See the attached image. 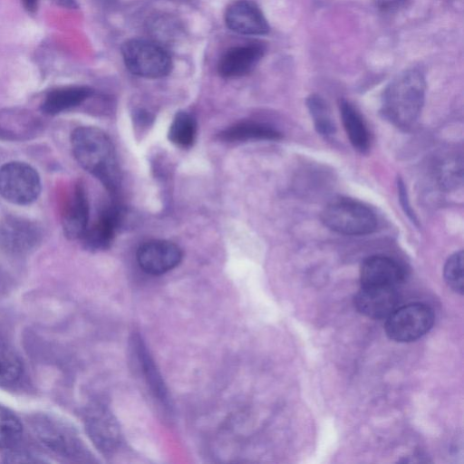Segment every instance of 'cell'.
<instances>
[{
    "mask_svg": "<svg viewBox=\"0 0 464 464\" xmlns=\"http://www.w3.org/2000/svg\"><path fill=\"white\" fill-rule=\"evenodd\" d=\"M23 362L9 345L0 342V386H13L22 378Z\"/></svg>",
    "mask_w": 464,
    "mask_h": 464,
    "instance_id": "obj_22",
    "label": "cell"
},
{
    "mask_svg": "<svg viewBox=\"0 0 464 464\" xmlns=\"http://www.w3.org/2000/svg\"><path fill=\"white\" fill-rule=\"evenodd\" d=\"M23 426L20 420L8 409L0 406V449L14 448L20 441Z\"/></svg>",
    "mask_w": 464,
    "mask_h": 464,
    "instance_id": "obj_24",
    "label": "cell"
},
{
    "mask_svg": "<svg viewBox=\"0 0 464 464\" xmlns=\"http://www.w3.org/2000/svg\"><path fill=\"white\" fill-rule=\"evenodd\" d=\"M121 55L126 68L131 73L143 78L165 77L173 66L169 53L154 40H127L121 46Z\"/></svg>",
    "mask_w": 464,
    "mask_h": 464,
    "instance_id": "obj_3",
    "label": "cell"
},
{
    "mask_svg": "<svg viewBox=\"0 0 464 464\" xmlns=\"http://www.w3.org/2000/svg\"><path fill=\"white\" fill-rule=\"evenodd\" d=\"M321 218L331 230L343 235H367L377 227L374 212L362 203L349 198L330 202L323 210Z\"/></svg>",
    "mask_w": 464,
    "mask_h": 464,
    "instance_id": "obj_4",
    "label": "cell"
},
{
    "mask_svg": "<svg viewBox=\"0 0 464 464\" xmlns=\"http://www.w3.org/2000/svg\"><path fill=\"white\" fill-rule=\"evenodd\" d=\"M339 109L350 142L356 150L365 153L370 148L371 139L362 115L352 103L345 100L340 102Z\"/></svg>",
    "mask_w": 464,
    "mask_h": 464,
    "instance_id": "obj_19",
    "label": "cell"
},
{
    "mask_svg": "<svg viewBox=\"0 0 464 464\" xmlns=\"http://www.w3.org/2000/svg\"><path fill=\"white\" fill-rule=\"evenodd\" d=\"M220 140L236 142L247 140H275L281 138V133L266 123L245 121L235 123L220 131Z\"/></svg>",
    "mask_w": 464,
    "mask_h": 464,
    "instance_id": "obj_20",
    "label": "cell"
},
{
    "mask_svg": "<svg viewBox=\"0 0 464 464\" xmlns=\"http://www.w3.org/2000/svg\"><path fill=\"white\" fill-rule=\"evenodd\" d=\"M93 94V90L83 85L63 86L50 91L43 100L40 110L49 116L57 115L81 105Z\"/></svg>",
    "mask_w": 464,
    "mask_h": 464,
    "instance_id": "obj_17",
    "label": "cell"
},
{
    "mask_svg": "<svg viewBox=\"0 0 464 464\" xmlns=\"http://www.w3.org/2000/svg\"><path fill=\"white\" fill-rule=\"evenodd\" d=\"M396 287L362 286L354 296L359 313L372 319L387 318L398 306Z\"/></svg>",
    "mask_w": 464,
    "mask_h": 464,
    "instance_id": "obj_14",
    "label": "cell"
},
{
    "mask_svg": "<svg viewBox=\"0 0 464 464\" xmlns=\"http://www.w3.org/2000/svg\"><path fill=\"white\" fill-rule=\"evenodd\" d=\"M88 430L97 447L103 452H112L121 442L120 427L105 409L94 410L88 419Z\"/></svg>",
    "mask_w": 464,
    "mask_h": 464,
    "instance_id": "obj_16",
    "label": "cell"
},
{
    "mask_svg": "<svg viewBox=\"0 0 464 464\" xmlns=\"http://www.w3.org/2000/svg\"><path fill=\"white\" fill-rule=\"evenodd\" d=\"M72 153L79 165L95 177L111 198H118L121 176L114 145L102 130L81 126L71 135Z\"/></svg>",
    "mask_w": 464,
    "mask_h": 464,
    "instance_id": "obj_1",
    "label": "cell"
},
{
    "mask_svg": "<svg viewBox=\"0 0 464 464\" xmlns=\"http://www.w3.org/2000/svg\"><path fill=\"white\" fill-rule=\"evenodd\" d=\"M21 1L23 3L24 9L28 13H30V14L35 13V11L37 10L39 0H21Z\"/></svg>",
    "mask_w": 464,
    "mask_h": 464,
    "instance_id": "obj_28",
    "label": "cell"
},
{
    "mask_svg": "<svg viewBox=\"0 0 464 464\" xmlns=\"http://www.w3.org/2000/svg\"><path fill=\"white\" fill-rule=\"evenodd\" d=\"M434 323L433 310L422 303H411L397 307L385 323L387 336L396 342L406 343L415 341L432 327Z\"/></svg>",
    "mask_w": 464,
    "mask_h": 464,
    "instance_id": "obj_6",
    "label": "cell"
},
{
    "mask_svg": "<svg viewBox=\"0 0 464 464\" xmlns=\"http://www.w3.org/2000/svg\"><path fill=\"white\" fill-rule=\"evenodd\" d=\"M41 190L40 175L28 163L9 161L0 167V195L6 201L29 205L38 198Z\"/></svg>",
    "mask_w": 464,
    "mask_h": 464,
    "instance_id": "obj_5",
    "label": "cell"
},
{
    "mask_svg": "<svg viewBox=\"0 0 464 464\" xmlns=\"http://www.w3.org/2000/svg\"><path fill=\"white\" fill-rule=\"evenodd\" d=\"M443 275L449 287L455 293L463 294V252L458 251L449 256Z\"/></svg>",
    "mask_w": 464,
    "mask_h": 464,
    "instance_id": "obj_25",
    "label": "cell"
},
{
    "mask_svg": "<svg viewBox=\"0 0 464 464\" xmlns=\"http://www.w3.org/2000/svg\"><path fill=\"white\" fill-rule=\"evenodd\" d=\"M136 256L138 264L144 272L160 276L179 266L182 259V251L173 242L153 239L140 245Z\"/></svg>",
    "mask_w": 464,
    "mask_h": 464,
    "instance_id": "obj_8",
    "label": "cell"
},
{
    "mask_svg": "<svg viewBox=\"0 0 464 464\" xmlns=\"http://www.w3.org/2000/svg\"><path fill=\"white\" fill-rule=\"evenodd\" d=\"M90 207L85 188L77 182L65 199L61 214L64 236L72 240L82 239L89 227Z\"/></svg>",
    "mask_w": 464,
    "mask_h": 464,
    "instance_id": "obj_10",
    "label": "cell"
},
{
    "mask_svg": "<svg viewBox=\"0 0 464 464\" xmlns=\"http://www.w3.org/2000/svg\"><path fill=\"white\" fill-rule=\"evenodd\" d=\"M227 26L245 35H263L269 24L260 8L250 0H237L230 4L225 13Z\"/></svg>",
    "mask_w": 464,
    "mask_h": 464,
    "instance_id": "obj_12",
    "label": "cell"
},
{
    "mask_svg": "<svg viewBox=\"0 0 464 464\" xmlns=\"http://www.w3.org/2000/svg\"><path fill=\"white\" fill-rule=\"evenodd\" d=\"M406 0H375L376 6L385 12L393 11L404 4Z\"/></svg>",
    "mask_w": 464,
    "mask_h": 464,
    "instance_id": "obj_27",
    "label": "cell"
},
{
    "mask_svg": "<svg viewBox=\"0 0 464 464\" xmlns=\"http://www.w3.org/2000/svg\"><path fill=\"white\" fill-rule=\"evenodd\" d=\"M57 4L67 7H75L76 3L74 0H55Z\"/></svg>",
    "mask_w": 464,
    "mask_h": 464,
    "instance_id": "obj_29",
    "label": "cell"
},
{
    "mask_svg": "<svg viewBox=\"0 0 464 464\" xmlns=\"http://www.w3.org/2000/svg\"><path fill=\"white\" fill-rule=\"evenodd\" d=\"M122 216V207L117 198H111V202L102 208L98 218L88 227L82 237L85 247L92 251L108 249L113 242Z\"/></svg>",
    "mask_w": 464,
    "mask_h": 464,
    "instance_id": "obj_9",
    "label": "cell"
},
{
    "mask_svg": "<svg viewBox=\"0 0 464 464\" xmlns=\"http://www.w3.org/2000/svg\"><path fill=\"white\" fill-rule=\"evenodd\" d=\"M306 105L317 132L324 137L333 135L335 126L324 100L313 94L306 100Z\"/></svg>",
    "mask_w": 464,
    "mask_h": 464,
    "instance_id": "obj_23",
    "label": "cell"
},
{
    "mask_svg": "<svg viewBox=\"0 0 464 464\" xmlns=\"http://www.w3.org/2000/svg\"><path fill=\"white\" fill-rule=\"evenodd\" d=\"M42 239L43 229L34 221L17 216H6L0 220V248L10 255H25Z\"/></svg>",
    "mask_w": 464,
    "mask_h": 464,
    "instance_id": "obj_7",
    "label": "cell"
},
{
    "mask_svg": "<svg viewBox=\"0 0 464 464\" xmlns=\"http://www.w3.org/2000/svg\"><path fill=\"white\" fill-rule=\"evenodd\" d=\"M405 278L403 267L384 256H373L363 261L360 270L362 286L396 287Z\"/></svg>",
    "mask_w": 464,
    "mask_h": 464,
    "instance_id": "obj_15",
    "label": "cell"
},
{
    "mask_svg": "<svg viewBox=\"0 0 464 464\" xmlns=\"http://www.w3.org/2000/svg\"><path fill=\"white\" fill-rule=\"evenodd\" d=\"M43 119L32 111L17 109L0 110V140L26 141L44 130Z\"/></svg>",
    "mask_w": 464,
    "mask_h": 464,
    "instance_id": "obj_11",
    "label": "cell"
},
{
    "mask_svg": "<svg viewBox=\"0 0 464 464\" xmlns=\"http://www.w3.org/2000/svg\"><path fill=\"white\" fill-rule=\"evenodd\" d=\"M426 83L423 74L416 69L398 74L386 86L381 111L394 126L407 130L418 120L425 99Z\"/></svg>",
    "mask_w": 464,
    "mask_h": 464,
    "instance_id": "obj_2",
    "label": "cell"
},
{
    "mask_svg": "<svg viewBox=\"0 0 464 464\" xmlns=\"http://www.w3.org/2000/svg\"><path fill=\"white\" fill-rule=\"evenodd\" d=\"M131 349L136 354L144 378L155 397L163 404L169 405L168 391L163 379L155 365L144 342L139 334L133 335Z\"/></svg>",
    "mask_w": 464,
    "mask_h": 464,
    "instance_id": "obj_18",
    "label": "cell"
},
{
    "mask_svg": "<svg viewBox=\"0 0 464 464\" xmlns=\"http://www.w3.org/2000/svg\"><path fill=\"white\" fill-rule=\"evenodd\" d=\"M398 190L400 195V200L402 208H404V211L412 220H415V216L412 213L411 208L407 198V191L401 179L398 180Z\"/></svg>",
    "mask_w": 464,
    "mask_h": 464,
    "instance_id": "obj_26",
    "label": "cell"
},
{
    "mask_svg": "<svg viewBox=\"0 0 464 464\" xmlns=\"http://www.w3.org/2000/svg\"><path fill=\"white\" fill-rule=\"evenodd\" d=\"M198 124L195 118L180 111L174 116L168 132L169 141L179 148H190L197 137Z\"/></svg>",
    "mask_w": 464,
    "mask_h": 464,
    "instance_id": "obj_21",
    "label": "cell"
},
{
    "mask_svg": "<svg viewBox=\"0 0 464 464\" xmlns=\"http://www.w3.org/2000/svg\"><path fill=\"white\" fill-rule=\"evenodd\" d=\"M264 53V46L257 43L231 47L220 57L218 72L227 79L246 75L256 66Z\"/></svg>",
    "mask_w": 464,
    "mask_h": 464,
    "instance_id": "obj_13",
    "label": "cell"
}]
</instances>
